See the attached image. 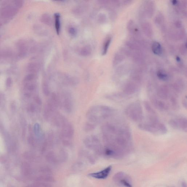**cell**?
I'll return each mask as SVG.
<instances>
[{"mask_svg":"<svg viewBox=\"0 0 187 187\" xmlns=\"http://www.w3.org/2000/svg\"><path fill=\"white\" fill-rule=\"evenodd\" d=\"M102 131L105 143L103 153L107 157L120 158L131 150V133L124 121L118 120L106 123L102 126Z\"/></svg>","mask_w":187,"mask_h":187,"instance_id":"6da1fadb","label":"cell"},{"mask_svg":"<svg viewBox=\"0 0 187 187\" xmlns=\"http://www.w3.org/2000/svg\"><path fill=\"white\" fill-rule=\"evenodd\" d=\"M113 108L105 105H97L89 108L86 114L89 122L97 124L111 118L115 114Z\"/></svg>","mask_w":187,"mask_h":187,"instance_id":"7a4b0ae2","label":"cell"},{"mask_svg":"<svg viewBox=\"0 0 187 187\" xmlns=\"http://www.w3.org/2000/svg\"><path fill=\"white\" fill-rule=\"evenodd\" d=\"M141 130L155 135H162L167 133V129L163 124L158 120H149L147 122L139 125Z\"/></svg>","mask_w":187,"mask_h":187,"instance_id":"3957f363","label":"cell"},{"mask_svg":"<svg viewBox=\"0 0 187 187\" xmlns=\"http://www.w3.org/2000/svg\"><path fill=\"white\" fill-rule=\"evenodd\" d=\"M125 113L128 118L135 122H139L144 118L143 108L139 102H133L128 105Z\"/></svg>","mask_w":187,"mask_h":187,"instance_id":"277c9868","label":"cell"},{"mask_svg":"<svg viewBox=\"0 0 187 187\" xmlns=\"http://www.w3.org/2000/svg\"><path fill=\"white\" fill-rule=\"evenodd\" d=\"M83 143L88 149L93 150L96 154L100 155L103 153V149L99 139L95 135H91L85 137Z\"/></svg>","mask_w":187,"mask_h":187,"instance_id":"5b68a950","label":"cell"},{"mask_svg":"<svg viewBox=\"0 0 187 187\" xmlns=\"http://www.w3.org/2000/svg\"><path fill=\"white\" fill-rule=\"evenodd\" d=\"M61 127L62 137L68 139L73 138L74 133V128L72 124L68 121L65 116L63 115L61 117Z\"/></svg>","mask_w":187,"mask_h":187,"instance_id":"8992f818","label":"cell"},{"mask_svg":"<svg viewBox=\"0 0 187 187\" xmlns=\"http://www.w3.org/2000/svg\"><path fill=\"white\" fill-rule=\"evenodd\" d=\"M61 107L67 113H71L73 110V97L70 93L65 91L61 96Z\"/></svg>","mask_w":187,"mask_h":187,"instance_id":"52a82bcc","label":"cell"},{"mask_svg":"<svg viewBox=\"0 0 187 187\" xmlns=\"http://www.w3.org/2000/svg\"><path fill=\"white\" fill-rule=\"evenodd\" d=\"M113 181L125 187H132L131 179L123 172H118L114 175Z\"/></svg>","mask_w":187,"mask_h":187,"instance_id":"ba28073f","label":"cell"},{"mask_svg":"<svg viewBox=\"0 0 187 187\" xmlns=\"http://www.w3.org/2000/svg\"><path fill=\"white\" fill-rule=\"evenodd\" d=\"M169 124L173 129L186 132L187 130V121L186 118L179 117L171 119Z\"/></svg>","mask_w":187,"mask_h":187,"instance_id":"9c48e42d","label":"cell"},{"mask_svg":"<svg viewBox=\"0 0 187 187\" xmlns=\"http://www.w3.org/2000/svg\"><path fill=\"white\" fill-rule=\"evenodd\" d=\"M112 169V166L111 165H109L100 172L90 174H89V176L93 178L100 180L106 179L110 174Z\"/></svg>","mask_w":187,"mask_h":187,"instance_id":"30bf717a","label":"cell"},{"mask_svg":"<svg viewBox=\"0 0 187 187\" xmlns=\"http://www.w3.org/2000/svg\"><path fill=\"white\" fill-rule=\"evenodd\" d=\"M46 159L48 162L53 165L57 164L59 161L55 153L53 151L48 152L46 155Z\"/></svg>","mask_w":187,"mask_h":187,"instance_id":"8fae6325","label":"cell"},{"mask_svg":"<svg viewBox=\"0 0 187 187\" xmlns=\"http://www.w3.org/2000/svg\"><path fill=\"white\" fill-rule=\"evenodd\" d=\"M152 49L153 53L157 55H161L162 53V49L161 45L157 42L153 43L152 46Z\"/></svg>","mask_w":187,"mask_h":187,"instance_id":"7c38bea8","label":"cell"},{"mask_svg":"<svg viewBox=\"0 0 187 187\" xmlns=\"http://www.w3.org/2000/svg\"><path fill=\"white\" fill-rule=\"evenodd\" d=\"M68 153L67 151L64 149H61L59 152V160L61 162H65L67 160Z\"/></svg>","mask_w":187,"mask_h":187,"instance_id":"4fadbf2b","label":"cell"},{"mask_svg":"<svg viewBox=\"0 0 187 187\" xmlns=\"http://www.w3.org/2000/svg\"><path fill=\"white\" fill-rule=\"evenodd\" d=\"M96 124L91 122H86L84 125L83 129L85 132H89L94 130Z\"/></svg>","mask_w":187,"mask_h":187,"instance_id":"5bb4252c","label":"cell"},{"mask_svg":"<svg viewBox=\"0 0 187 187\" xmlns=\"http://www.w3.org/2000/svg\"><path fill=\"white\" fill-rule=\"evenodd\" d=\"M157 77L159 79L163 81H167L169 80V77L165 72L163 71H159L157 73Z\"/></svg>","mask_w":187,"mask_h":187,"instance_id":"9a60e30c","label":"cell"},{"mask_svg":"<svg viewBox=\"0 0 187 187\" xmlns=\"http://www.w3.org/2000/svg\"><path fill=\"white\" fill-rule=\"evenodd\" d=\"M55 28L57 34H59L61 23H60V16L58 13L55 14Z\"/></svg>","mask_w":187,"mask_h":187,"instance_id":"2e32d148","label":"cell"},{"mask_svg":"<svg viewBox=\"0 0 187 187\" xmlns=\"http://www.w3.org/2000/svg\"><path fill=\"white\" fill-rule=\"evenodd\" d=\"M43 92L45 96H48L50 94V89L49 85L46 83H45L42 86Z\"/></svg>","mask_w":187,"mask_h":187,"instance_id":"e0dca14e","label":"cell"},{"mask_svg":"<svg viewBox=\"0 0 187 187\" xmlns=\"http://www.w3.org/2000/svg\"><path fill=\"white\" fill-rule=\"evenodd\" d=\"M34 133L37 136L41 137V127L38 124H36L34 125Z\"/></svg>","mask_w":187,"mask_h":187,"instance_id":"ac0fdd59","label":"cell"},{"mask_svg":"<svg viewBox=\"0 0 187 187\" xmlns=\"http://www.w3.org/2000/svg\"><path fill=\"white\" fill-rule=\"evenodd\" d=\"M83 167L84 165L81 162H77L75 164L73 169L75 171L79 172V171L82 170Z\"/></svg>","mask_w":187,"mask_h":187,"instance_id":"d6986e66","label":"cell"},{"mask_svg":"<svg viewBox=\"0 0 187 187\" xmlns=\"http://www.w3.org/2000/svg\"><path fill=\"white\" fill-rule=\"evenodd\" d=\"M110 42L111 38H109L105 42L103 52V55H105V54H106L107 52L108 49V48H109V45H110Z\"/></svg>","mask_w":187,"mask_h":187,"instance_id":"ffe728a7","label":"cell"},{"mask_svg":"<svg viewBox=\"0 0 187 187\" xmlns=\"http://www.w3.org/2000/svg\"><path fill=\"white\" fill-rule=\"evenodd\" d=\"M62 143L64 146L65 147H69L71 145V143L68 139L63 140L62 141Z\"/></svg>","mask_w":187,"mask_h":187,"instance_id":"44dd1931","label":"cell"},{"mask_svg":"<svg viewBox=\"0 0 187 187\" xmlns=\"http://www.w3.org/2000/svg\"><path fill=\"white\" fill-rule=\"evenodd\" d=\"M34 100L37 104L39 105H41L42 104V101L40 97L38 96H36L34 97Z\"/></svg>","mask_w":187,"mask_h":187,"instance_id":"7402d4cb","label":"cell"},{"mask_svg":"<svg viewBox=\"0 0 187 187\" xmlns=\"http://www.w3.org/2000/svg\"><path fill=\"white\" fill-rule=\"evenodd\" d=\"M11 80L10 78H8L6 81V85L8 87H10L11 85Z\"/></svg>","mask_w":187,"mask_h":187,"instance_id":"603a6c76","label":"cell"},{"mask_svg":"<svg viewBox=\"0 0 187 187\" xmlns=\"http://www.w3.org/2000/svg\"><path fill=\"white\" fill-rule=\"evenodd\" d=\"M30 107V109L31 112H34L35 111L36 107L34 105H33V104H32Z\"/></svg>","mask_w":187,"mask_h":187,"instance_id":"cb8c5ba5","label":"cell"},{"mask_svg":"<svg viewBox=\"0 0 187 187\" xmlns=\"http://www.w3.org/2000/svg\"><path fill=\"white\" fill-rule=\"evenodd\" d=\"M11 109L13 111H14L16 109V105L14 102H13L11 104Z\"/></svg>","mask_w":187,"mask_h":187,"instance_id":"d4e9b609","label":"cell"},{"mask_svg":"<svg viewBox=\"0 0 187 187\" xmlns=\"http://www.w3.org/2000/svg\"><path fill=\"white\" fill-rule=\"evenodd\" d=\"M35 88V86L34 85H29L28 88L29 90L30 91H33L34 90Z\"/></svg>","mask_w":187,"mask_h":187,"instance_id":"484cf974","label":"cell"},{"mask_svg":"<svg viewBox=\"0 0 187 187\" xmlns=\"http://www.w3.org/2000/svg\"><path fill=\"white\" fill-rule=\"evenodd\" d=\"M172 2H173V4H176L177 3V1H172Z\"/></svg>","mask_w":187,"mask_h":187,"instance_id":"4316f807","label":"cell"}]
</instances>
